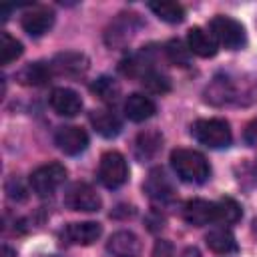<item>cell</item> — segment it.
<instances>
[{"label":"cell","mask_w":257,"mask_h":257,"mask_svg":"<svg viewBox=\"0 0 257 257\" xmlns=\"http://www.w3.org/2000/svg\"><path fill=\"white\" fill-rule=\"evenodd\" d=\"M171 167L185 183L201 185L211 177V165L207 157L195 149H175L171 153Z\"/></svg>","instance_id":"obj_1"},{"label":"cell","mask_w":257,"mask_h":257,"mask_svg":"<svg viewBox=\"0 0 257 257\" xmlns=\"http://www.w3.org/2000/svg\"><path fill=\"white\" fill-rule=\"evenodd\" d=\"M191 135L209 149H227L233 141L231 126L223 118H199L191 126Z\"/></svg>","instance_id":"obj_2"},{"label":"cell","mask_w":257,"mask_h":257,"mask_svg":"<svg viewBox=\"0 0 257 257\" xmlns=\"http://www.w3.org/2000/svg\"><path fill=\"white\" fill-rule=\"evenodd\" d=\"M66 181V167L62 163H46L30 173V189L38 197H52L54 191Z\"/></svg>","instance_id":"obj_3"},{"label":"cell","mask_w":257,"mask_h":257,"mask_svg":"<svg viewBox=\"0 0 257 257\" xmlns=\"http://www.w3.org/2000/svg\"><path fill=\"white\" fill-rule=\"evenodd\" d=\"M209 32L213 34L217 44L225 46L227 50H239L247 40L243 24L231 16H215L209 22Z\"/></svg>","instance_id":"obj_4"},{"label":"cell","mask_w":257,"mask_h":257,"mask_svg":"<svg viewBox=\"0 0 257 257\" xmlns=\"http://www.w3.org/2000/svg\"><path fill=\"white\" fill-rule=\"evenodd\" d=\"M128 179V163L118 151H106L98 163V181L106 189H118Z\"/></svg>","instance_id":"obj_5"},{"label":"cell","mask_w":257,"mask_h":257,"mask_svg":"<svg viewBox=\"0 0 257 257\" xmlns=\"http://www.w3.org/2000/svg\"><path fill=\"white\" fill-rule=\"evenodd\" d=\"M64 207L70 211H80V213H94L100 209L102 199L96 193V189L88 183H72L64 191Z\"/></svg>","instance_id":"obj_6"},{"label":"cell","mask_w":257,"mask_h":257,"mask_svg":"<svg viewBox=\"0 0 257 257\" xmlns=\"http://www.w3.org/2000/svg\"><path fill=\"white\" fill-rule=\"evenodd\" d=\"M141 24L143 22H141L139 14H135V12H122V14H118L110 22V26H108V30L104 34L106 44L108 46H114V48L124 46L133 38V34L137 32V28H141Z\"/></svg>","instance_id":"obj_7"},{"label":"cell","mask_w":257,"mask_h":257,"mask_svg":"<svg viewBox=\"0 0 257 257\" xmlns=\"http://www.w3.org/2000/svg\"><path fill=\"white\" fill-rule=\"evenodd\" d=\"M22 30L32 36V38H40L44 36L52 24H54V10L48 6H32L22 14Z\"/></svg>","instance_id":"obj_8"},{"label":"cell","mask_w":257,"mask_h":257,"mask_svg":"<svg viewBox=\"0 0 257 257\" xmlns=\"http://www.w3.org/2000/svg\"><path fill=\"white\" fill-rule=\"evenodd\" d=\"M50 68L54 76H66V78H76L82 76L88 68V58L82 52H58L50 60Z\"/></svg>","instance_id":"obj_9"},{"label":"cell","mask_w":257,"mask_h":257,"mask_svg":"<svg viewBox=\"0 0 257 257\" xmlns=\"http://www.w3.org/2000/svg\"><path fill=\"white\" fill-rule=\"evenodd\" d=\"M102 235V227L96 221L70 223L60 231V239L66 245H92Z\"/></svg>","instance_id":"obj_10"},{"label":"cell","mask_w":257,"mask_h":257,"mask_svg":"<svg viewBox=\"0 0 257 257\" xmlns=\"http://www.w3.org/2000/svg\"><path fill=\"white\" fill-rule=\"evenodd\" d=\"M54 143L64 155H78L88 147V135L84 128L74 124L58 126L54 133Z\"/></svg>","instance_id":"obj_11"},{"label":"cell","mask_w":257,"mask_h":257,"mask_svg":"<svg viewBox=\"0 0 257 257\" xmlns=\"http://www.w3.org/2000/svg\"><path fill=\"white\" fill-rule=\"evenodd\" d=\"M145 193L153 199V201H159V203H167L175 197V187H173V181L169 179V175L161 169V167H155L151 169L145 185H143Z\"/></svg>","instance_id":"obj_12"},{"label":"cell","mask_w":257,"mask_h":257,"mask_svg":"<svg viewBox=\"0 0 257 257\" xmlns=\"http://www.w3.org/2000/svg\"><path fill=\"white\" fill-rule=\"evenodd\" d=\"M48 102H50L52 110L60 116H76L82 110V98L78 96V92H74L72 88H66V86L52 88Z\"/></svg>","instance_id":"obj_13"},{"label":"cell","mask_w":257,"mask_h":257,"mask_svg":"<svg viewBox=\"0 0 257 257\" xmlns=\"http://www.w3.org/2000/svg\"><path fill=\"white\" fill-rule=\"evenodd\" d=\"M183 219L193 227H205L215 223V203L205 199H191L183 207Z\"/></svg>","instance_id":"obj_14"},{"label":"cell","mask_w":257,"mask_h":257,"mask_svg":"<svg viewBox=\"0 0 257 257\" xmlns=\"http://www.w3.org/2000/svg\"><path fill=\"white\" fill-rule=\"evenodd\" d=\"M106 251L112 257H139L141 255V241L133 231H116L106 241Z\"/></svg>","instance_id":"obj_15"},{"label":"cell","mask_w":257,"mask_h":257,"mask_svg":"<svg viewBox=\"0 0 257 257\" xmlns=\"http://www.w3.org/2000/svg\"><path fill=\"white\" fill-rule=\"evenodd\" d=\"M157 112V104L143 92H133L124 100V116L133 122H145Z\"/></svg>","instance_id":"obj_16"},{"label":"cell","mask_w":257,"mask_h":257,"mask_svg":"<svg viewBox=\"0 0 257 257\" xmlns=\"http://www.w3.org/2000/svg\"><path fill=\"white\" fill-rule=\"evenodd\" d=\"M205 100L215 106H223L237 100V88L233 80L229 76H215L211 84L205 88Z\"/></svg>","instance_id":"obj_17"},{"label":"cell","mask_w":257,"mask_h":257,"mask_svg":"<svg viewBox=\"0 0 257 257\" xmlns=\"http://www.w3.org/2000/svg\"><path fill=\"white\" fill-rule=\"evenodd\" d=\"M187 46H189L191 54H197L201 58H211L219 50V44L213 38V34L203 30L201 26H195L187 32Z\"/></svg>","instance_id":"obj_18"},{"label":"cell","mask_w":257,"mask_h":257,"mask_svg":"<svg viewBox=\"0 0 257 257\" xmlns=\"http://www.w3.org/2000/svg\"><path fill=\"white\" fill-rule=\"evenodd\" d=\"M52 76L54 72L50 68V62H44V60L28 62L16 72V80L24 86H44L46 82H50Z\"/></svg>","instance_id":"obj_19"},{"label":"cell","mask_w":257,"mask_h":257,"mask_svg":"<svg viewBox=\"0 0 257 257\" xmlns=\"http://www.w3.org/2000/svg\"><path fill=\"white\" fill-rule=\"evenodd\" d=\"M90 124L92 128L102 135L104 139H112L122 131V120L118 118V114L110 108H98L90 112Z\"/></svg>","instance_id":"obj_20"},{"label":"cell","mask_w":257,"mask_h":257,"mask_svg":"<svg viewBox=\"0 0 257 257\" xmlns=\"http://www.w3.org/2000/svg\"><path fill=\"white\" fill-rule=\"evenodd\" d=\"M205 243L217 255H229V253H235L239 249L237 241H235V235H233V231L229 227H215V229H211L205 235Z\"/></svg>","instance_id":"obj_21"},{"label":"cell","mask_w":257,"mask_h":257,"mask_svg":"<svg viewBox=\"0 0 257 257\" xmlns=\"http://www.w3.org/2000/svg\"><path fill=\"white\" fill-rule=\"evenodd\" d=\"M161 147H163V135L159 131L149 128V131L139 133L135 141V155L141 161H149L161 151Z\"/></svg>","instance_id":"obj_22"},{"label":"cell","mask_w":257,"mask_h":257,"mask_svg":"<svg viewBox=\"0 0 257 257\" xmlns=\"http://www.w3.org/2000/svg\"><path fill=\"white\" fill-rule=\"evenodd\" d=\"M243 211L241 205L231 199V197H223L219 201H215V223L219 225H235L237 221H241Z\"/></svg>","instance_id":"obj_23"},{"label":"cell","mask_w":257,"mask_h":257,"mask_svg":"<svg viewBox=\"0 0 257 257\" xmlns=\"http://www.w3.org/2000/svg\"><path fill=\"white\" fill-rule=\"evenodd\" d=\"M149 8L155 16H159L163 22H169V24H179L185 18V8L179 2L159 0V2H149Z\"/></svg>","instance_id":"obj_24"},{"label":"cell","mask_w":257,"mask_h":257,"mask_svg":"<svg viewBox=\"0 0 257 257\" xmlns=\"http://www.w3.org/2000/svg\"><path fill=\"white\" fill-rule=\"evenodd\" d=\"M90 90H92L102 102H108V104L116 102L118 96H120V86H118V82H116L114 78H110V76H100V78H96V80L90 84Z\"/></svg>","instance_id":"obj_25"},{"label":"cell","mask_w":257,"mask_h":257,"mask_svg":"<svg viewBox=\"0 0 257 257\" xmlns=\"http://www.w3.org/2000/svg\"><path fill=\"white\" fill-rule=\"evenodd\" d=\"M20 54H22V42L10 36L8 32H2L0 34V64L6 66L14 62Z\"/></svg>","instance_id":"obj_26"},{"label":"cell","mask_w":257,"mask_h":257,"mask_svg":"<svg viewBox=\"0 0 257 257\" xmlns=\"http://www.w3.org/2000/svg\"><path fill=\"white\" fill-rule=\"evenodd\" d=\"M165 52H167L169 62H173V64H177V66H189V62H191V50H189V46H187L183 40H179V38L169 40L167 46H165Z\"/></svg>","instance_id":"obj_27"},{"label":"cell","mask_w":257,"mask_h":257,"mask_svg":"<svg viewBox=\"0 0 257 257\" xmlns=\"http://www.w3.org/2000/svg\"><path fill=\"white\" fill-rule=\"evenodd\" d=\"M141 84L149 90V92H153V94H165V92H169L171 90V80H169V76L167 74H163L161 70H151V72H147L143 78H141Z\"/></svg>","instance_id":"obj_28"},{"label":"cell","mask_w":257,"mask_h":257,"mask_svg":"<svg viewBox=\"0 0 257 257\" xmlns=\"http://www.w3.org/2000/svg\"><path fill=\"white\" fill-rule=\"evenodd\" d=\"M6 193H8V197H10L12 201H24V199H26V189L22 187L20 179H16V177L8 179V183H6Z\"/></svg>","instance_id":"obj_29"},{"label":"cell","mask_w":257,"mask_h":257,"mask_svg":"<svg viewBox=\"0 0 257 257\" xmlns=\"http://www.w3.org/2000/svg\"><path fill=\"white\" fill-rule=\"evenodd\" d=\"M153 257H173V245L167 239H159L153 247Z\"/></svg>","instance_id":"obj_30"},{"label":"cell","mask_w":257,"mask_h":257,"mask_svg":"<svg viewBox=\"0 0 257 257\" xmlns=\"http://www.w3.org/2000/svg\"><path fill=\"white\" fill-rule=\"evenodd\" d=\"M247 141L249 143H257V120L247 128Z\"/></svg>","instance_id":"obj_31"},{"label":"cell","mask_w":257,"mask_h":257,"mask_svg":"<svg viewBox=\"0 0 257 257\" xmlns=\"http://www.w3.org/2000/svg\"><path fill=\"white\" fill-rule=\"evenodd\" d=\"M181 257H201V253H199L197 247H187V249L181 253Z\"/></svg>","instance_id":"obj_32"},{"label":"cell","mask_w":257,"mask_h":257,"mask_svg":"<svg viewBox=\"0 0 257 257\" xmlns=\"http://www.w3.org/2000/svg\"><path fill=\"white\" fill-rule=\"evenodd\" d=\"M2 257H16V251L10 249L8 245H4V247H2Z\"/></svg>","instance_id":"obj_33"},{"label":"cell","mask_w":257,"mask_h":257,"mask_svg":"<svg viewBox=\"0 0 257 257\" xmlns=\"http://www.w3.org/2000/svg\"><path fill=\"white\" fill-rule=\"evenodd\" d=\"M46 257H58V255H46Z\"/></svg>","instance_id":"obj_34"},{"label":"cell","mask_w":257,"mask_h":257,"mask_svg":"<svg viewBox=\"0 0 257 257\" xmlns=\"http://www.w3.org/2000/svg\"><path fill=\"white\" fill-rule=\"evenodd\" d=\"M255 171H257V163H255Z\"/></svg>","instance_id":"obj_35"}]
</instances>
